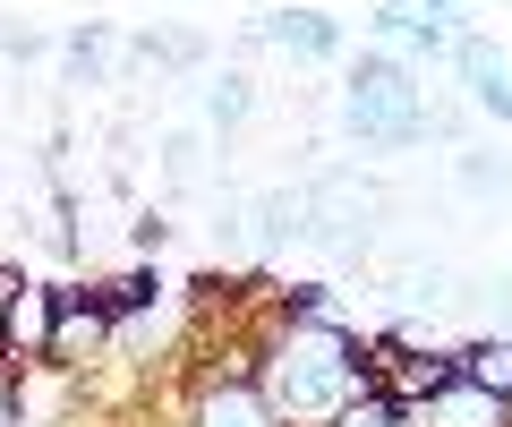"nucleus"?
Listing matches in <instances>:
<instances>
[{
	"label": "nucleus",
	"instance_id": "6e6552de",
	"mask_svg": "<svg viewBox=\"0 0 512 427\" xmlns=\"http://www.w3.org/2000/svg\"><path fill=\"white\" fill-rule=\"evenodd\" d=\"M367 26H376V43H393V60H402V69H410V60H444V52H453V35H461V26L402 18V9H376Z\"/></svg>",
	"mask_w": 512,
	"mask_h": 427
},
{
	"label": "nucleus",
	"instance_id": "7ed1b4c3",
	"mask_svg": "<svg viewBox=\"0 0 512 427\" xmlns=\"http://www.w3.org/2000/svg\"><path fill=\"white\" fill-rule=\"evenodd\" d=\"M256 43H274L291 60H342V18H325V9H265Z\"/></svg>",
	"mask_w": 512,
	"mask_h": 427
},
{
	"label": "nucleus",
	"instance_id": "ddd939ff",
	"mask_svg": "<svg viewBox=\"0 0 512 427\" xmlns=\"http://www.w3.org/2000/svg\"><path fill=\"white\" fill-rule=\"evenodd\" d=\"M333 427H410V419H402L393 402H376V393H359V402H350V410H342Z\"/></svg>",
	"mask_w": 512,
	"mask_h": 427
},
{
	"label": "nucleus",
	"instance_id": "0eeeda50",
	"mask_svg": "<svg viewBox=\"0 0 512 427\" xmlns=\"http://www.w3.org/2000/svg\"><path fill=\"white\" fill-rule=\"evenodd\" d=\"M410 427H512V402H495V393H478V385H444V393H427L419 410H410Z\"/></svg>",
	"mask_w": 512,
	"mask_h": 427
},
{
	"label": "nucleus",
	"instance_id": "9d476101",
	"mask_svg": "<svg viewBox=\"0 0 512 427\" xmlns=\"http://www.w3.org/2000/svg\"><path fill=\"white\" fill-rule=\"evenodd\" d=\"M94 291V308L120 325V316H146V308H163V274L154 265H128V274H111V282H86Z\"/></svg>",
	"mask_w": 512,
	"mask_h": 427
},
{
	"label": "nucleus",
	"instance_id": "1a4fd4ad",
	"mask_svg": "<svg viewBox=\"0 0 512 427\" xmlns=\"http://www.w3.org/2000/svg\"><path fill=\"white\" fill-rule=\"evenodd\" d=\"M9 351L18 359H52V291H35V282L9 291Z\"/></svg>",
	"mask_w": 512,
	"mask_h": 427
},
{
	"label": "nucleus",
	"instance_id": "4468645a",
	"mask_svg": "<svg viewBox=\"0 0 512 427\" xmlns=\"http://www.w3.org/2000/svg\"><path fill=\"white\" fill-rule=\"evenodd\" d=\"M384 9H402V18H436V26L461 18V0H384Z\"/></svg>",
	"mask_w": 512,
	"mask_h": 427
},
{
	"label": "nucleus",
	"instance_id": "2eb2a0df",
	"mask_svg": "<svg viewBox=\"0 0 512 427\" xmlns=\"http://www.w3.org/2000/svg\"><path fill=\"white\" fill-rule=\"evenodd\" d=\"M9 291H18V274L0 265V359H9Z\"/></svg>",
	"mask_w": 512,
	"mask_h": 427
},
{
	"label": "nucleus",
	"instance_id": "dca6fc26",
	"mask_svg": "<svg viewBox=\"0 0 512 427\" xmlns=\"http://www.w3.org/2000/svg\"><path fill=\"white\" fill-rule=\"evenodd\" d=\"M26 419V402H18V385H0V427H18Z\"/></svg>",
	"mask_w": 512,
	"mask_h": 427
},
{
	"label": "nucleus",
	"instance_id": "f03ea898",
	"mask_svg": "<svg viewBox=\"0 0 512 427\" xmlns=\"http://www.w3.org/2000/svg\"><path fill=\"white\" fill-rule=\"evenodd\" d=\"M342 120L367 137V146H419L427 137V94L419 69H402L393 52H367L342 86Z\"/></svg>",
	"mask_w": 512,
	"mask_h": 427
},
{
	"label": "nucleus",
	"instance_id": "9b49d317",
	"mask_svg": "<svg viewBox=\"0 0 512 427\" xmlns=\"http://www.w3.org/2000/svg\"><path fill=\"white\" fill-rule=\"evenodd\" d=\"M453 376L478 393H495V402H512V342H470V351H453Z\"/></svg>",
	"mask_w": 512,
	"mask_h": 427
},
{
	"label": "nucleus",
	"instance_id": "20e7f679",
	"mask_svg": "<svg viewBox=\"0 0 512 427\" xmlns=\"http://www.w3.org/2000/svg\"><path fill=\"white\" fill-rule=\"evenodd\" d=\"M461 69V86H470V103L478 112H495L512 129V69H504V52H495L487 35H453V52H444Z\"/></svg>",
	"mask_w": 512,
	"mask_h": 427
},
{
	"label": "nucleus",
	"instance_id": "f257e3e1",
	"mask_svg": "<svg viewBox=\"0 0 512 427\" xmlns=\"http://www.w3.org/2000/svg\"><path fill=\"white\" fill-rule=\"evenodd\" d=\"M248 385L265 393V410H274L282 427H333L367 393L359 334H342V325H299L291 316V325L265 342V359H256Z\"/></svg>",
	"mask_w": 512,
	"mask_h": 427
},
{
	"label": "nucleus",
	"instance_id": "39448f33",
	"mask_svg": "<svg viewBox=\"0 0 512 427\" xmlns=\"http://www.w3.org/2000/svg\"><path fill=\"white\" fill-rule=\"evenodd\" d=\"M188 427H282V419L265 410V393L248 376H205L197 402H188Z\"/></svg>",
	"mask_w": 512,
	"mask_h": 427
},
{
	"label": "nucleus",
	"instance_id": "f8f14e48",
	"mask_svg": "<svg viewBox=\"0 0 512 427\" xmlns=\"http://www.w3.org/2000/svg\"><path fill=\"white\" fill-rule=\"evenodd\" d=\"M248 77H214V94H205V120H214V129H239V120H248Z\"/></svg>",
	"mask_w": 512,
	"mask_h": 427
},
{
	"label": "nucleus",
	"instance_id": "423d86ee",
	"mask_svg": "<svg viewBox=\"0 0 512 427\" xmlns=\"http://www.w3.org/2000/svg\"><path fill=\"white\" fill-rule=\"evenodd\" d=\"M111 342V316L94 308V291H52V359L77 368V351H103Z\"/></svg>",
	"mask_w": 512,
	"mask_h": 427
}]
</instances>
